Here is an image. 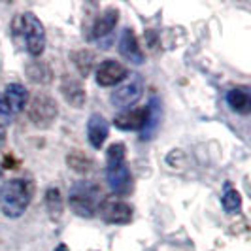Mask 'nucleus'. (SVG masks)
<instances>
[{
	"label": "nucleus",
	"instance_id": "21",
	"mask_svg": "<svg viewBox=\"0 0 251 251\" xmlns=\"http://www.w3.org/2000/svg\"><path fill=\"white\" fill-rule=\"evenodd\" d=\"M72 61H74L77 72L83 75V77H87V75L91 74L93 63H95V55H93L91 51H87V50L75 51L74 55H72Z\"/></svg>",
	"mask_w": 251,
	"mask_h": 251
},
{
	"label": "nucleus",
	"instance_id": "9",
	"mask_svg": "<svg viewBox=\"0 0 251 251\" xmlns=\"http://www.w3.org/2000/svg\"><path fill=\"white\" fill-rule=\"evenodd\" d=\"M126 77V68L117 61H104L97 68V83L100 87H112L115 83H121Z\"/></svg>",
	"mask_w": 251,
	"mask_h": 251
},
{
	"label": "nucleus",
	"instance_id": "2",
	"mask_svg": "<svg viewBox=\"0 0 251 251\" xmlns=\"http://www.w3.org/2000/svg\"><path fill=\"white\" fill-rule=\"evenodd\" d=\"M106 177L117 197H126L132 191V176L125 163V144H112L106 151Z\"/></svg>",
	"mask_w": 251,
	"mask_h": 251
},
{
	"label": "nucleus",
	"instance_id": "13",
	"mask_svg": "<svg viewBox=\"0 0 251 251\" xmlns=\"http://www.w3.org/2000/svg\"><path fill=\"white\" fill-rule=\"evenodd\" d=\"M117 21H119V10L117 8H106L93 25V36L97 40H104V38L112 36Z\"/></svg>",
	"mask_w": 251,
	"mask_h": 251
},
{
	"label": "nucleus",
	"instance_id": "11",
	"mask_svg": "<svg viewBox=\"0 0 251 251\" xmlns=\"http://www.w3.org/2000/svg\"><path fill=\"white\" fill-rule=\"evenodd\" d=\"M119 53L132 64L144 63V51L140 48L138 38H136L132 28H125L123 30V34L119 38Z\"/></svg>",
	"mask_w": 251,
	"mask_h": 251
},
{
	"label": "nucleus",
	"instance_id": "5",
	"mask_svg": "<svg viewBox=\"0 0 251 251\" xmlns=\"http://www.w3.org/2000/svg\"><path fill=\"white\" fill-rule=\"evenodd\" d=\"M28 93L21 83H10L0 93V115L6 119H13L25 110Z\"/></svg>",
	"mask_w": 251,
	"mask_h": 251
},
{
	"label": "nucleus",
	"instance_id": "14",
	"mask_svg": "<svg viewBox=\"0 0 251 251\" xmlns=\"http://www.w3.org/2000/svg\"><path fill=\"white\" fill-rule=\"evenodd\" d=\"M146 117H148V108H136V110H130V112L119 113L113 119V123L121 130H138L146 123Z\"/></svg>",
	"mask_w": 251,
	"mask_h": 251
},
{
	"label": "nucleus",
	"instance_id": "3",
	"mask_svg": "<svg viewBox=\"0 0 251 251\" xmlns=\"http://www.w3.org/2000/svg\"><path fill=\"white\" fill-rule=\"evenodd\" d=\"M19 30L23 34L26 51L32 57H40L46 50V30L34 13H23L19 17Z\"/></svg>",
	"mask_w": 251,
	"mask_h": 251
},
{
	"label": "nucleus",
	"instance_id": "4",
	"mask_svg": "<svg viewBox=\"0 0 251 251\" xmlns=\"http://www.w3.org/2000/svg\"><path fill=\"white\" fill-rule=\"evenodd\" d=\"M57 113H59L57 102L53 100L50 95H46V93L34 95L30 104H28V110H26V115H28L30 123L38 126V128H48V126L53 125Z\"/></svg>",
	"mask_w": 251,
	"mask_h": 251
},
{
	"label": "nucleus",
	"instance_id": "16",
	"mask_svg": "<svg viewBox=\"0 0 251 251\" xmlns=\"http://www.w3.org/2000/svg\"><path fill=\"white\" fill-rule=\"evenodd\" d=\"M226 102L228 106L238 113H250L251 112V97L248 87H234L226 93Z\"/></svg>",
	"mask_w": 251,
	"mask_h": 251
},
{
	"label": "nucleus",
	"instance_id": "6",
	"mask_svg": "<svg viewBox=\"0 0 251 251\" xmlns=\"http://www.w3.org/2000/svg\"><path fill=\"white\" fill-rule=\"evenodd\" d=\"M142 95H144V79L138 74H132L125 83H121L119 87L113 91L110 100H112L115 108L126 110V108L134 106L142 99Z\"/></svg>",
	"mask_w": 251,
	"mask_h": 251
},
{
	"label": "nucleus",
	"instance_id": "18",
	"mask_svg": "<svg viewBox=\"0 0 251 251\" xmlns=\"http://www.w3.org/2000/svg\"><path fill=\"white\" fill-rule=\"evenodd\" d=\"M26 75L34 83H50L51 81L50 66L44 64L42 61H32V63L26 64Z\"/></svg>",
	"mask_w": 251,
	"mask_h": 251
},
{
	"label": "nucleus",
	"instance_id": "22",
	"mask_svg": "<svg viewBox=\"0 0 251 251\" xmlns=\"http://www.w3.org/2000/svg\"><path fill=\"white\" fill-rule=\"evenodd\" d=\"M4 140H6V126L0 123V144H4Z\"/></svg>",
	"mask_w": 251,
	"mask_h": 251
},
{
	"label": "nucleus",
	"instance_id": "24",
	"mask_svg": "<svg viewBox=\"0 0 251 251\" xmlns=\"http://www.w3.org/2000/svg\"><path fill=\"white\" fill-rule=\"evenodd\" d=\"M0 177H2V166H0Z\"/></svg>",
	"mask_w": 251,
	"mask_h": 251
},
{
	"label": "nucleus",
	"instance_id": "12",
	"mask_svg": "<svg viewBox=\"0 0 251 251\" xmlns=\"http://www.w3.org/2000/svg\"><path fill=\"white\" fill-rule=\"evenodd\" d=\"M108 132H110V125H108L106 117L100 113H93L87 121V138L91 146L100 150L108 138Z\"/></svg>",
	"mask_w": 251,
	"mask_h": 251
},
{
	"label": "nucleus",
	"instance_id": "23",
	"mask_svg": "<svg viewBox=\"0 0 251 251\" xmlns=\"http://www.w3.org/2000/svg\"><path fill=\"white\" fill-rule=\"evenodd\" d=\"M53 251H68V248H66L64 244H61V246H57V248H55Z\"/></svg>",
	"mask_w": 251,
	"mask_h": 251
},
{
	"label": "nucleus",
	"instance_id": "15",
	"mask_svg": "<svg viewBox=\"0 0 251 251\" xmlns=\"http://www.w3.org/2000/svg\"><path fill=\"white\" fill-rule=\"evenodd\" d=\"M146 108H148V117L142 126V140H151L161 125V102L157 97H151L150 104Z\"/></svg>",
	"mask_w": 251,
	"mask_h": 251
},
{
	"label": "nucleus",
	"instance_id": "7",
	"mask_svg": "<svg viewBox=\"0 0 251 251\" xmlns=\"http://www.w3.org/2000/svg\"><path fill=\"white\" fill-rule=\"evenodd\" d=\"M95 195H97V187H93L89 183L75 185L70 193V208L74 210V214L79 217H87V219L95 217L97 214Z\"/></svg>",
	"mask_w": 251,
	"mask_h": 251
},
{
	"label": "nucleus",
	"instance_id": "17",
	"mask_svg": "<svg viewBox=\"0 0 251 251\" xmlns=\"http://www.w3.org/2000/svg\"><path fill=\"white\" fill-rule=\"evenodd\" d=\"M66 163H68V166H70L74 172H77V174H87V172L93 170V159L79 150L70 151L68 157H66Z\"/></svg>",
	"mask_w": 251,
	"mask_h": 251
},
{
	"label": "nucleus",
	"instance_id": "19",
	"mask_svg": "<svg viewBox=\"0 0 251 251\" xmlns=\"http://www.w3.org/2000/svg\"><path fill=\"white\" fill-rule=\"evenodd\" d=\"M46 208L53 219L61 217V214H63V197H61V191L57 187H50L46 191Z\"/></svg>",
	"mask_w": 251,
	"mask_h": 251
},
{
	"label": "nucleus",
	"instance_id": "20",
	"mask_svg": "<svg viewBox=\"0 0 251 251\" xmlns=\"http://www.w3.org/2000/svg\"><path fill=\"white\" fill-rule=\"evenodd\" d=\"M221 204H223L226 214H238L240 208H242V197H240V193L236 189L226 185L225 193H223V197H221Z\"/></svg>",
	"mask_w": 251,
	"mask_h": 251
},
{
	"label": "nucleus",
	"instance_id": "10",
	"mask_svg": "<svg viewBox=\"0 0 251 251\" xmlns=\"http://www.w3.org/2000/svg\"><path fill=\"white\" fill-rule=\"evenodd\" d=\"M61 93H63L64 100L68 102L70 106H74V108H81L83 102H85V99H87L85 87H83L81 79H77V77H74V75H63Z\"/></svg>",
	"mask_w": 251,
	"mask_h": 251
},
{
	"label": "nucleus",
	"instance_id": "1",
	"mask_svg": "<svg viewBox=\"0 0 251 251\" xmlns=\"http://www.w3.org/2000/svg\"><path fill=\"white\" fill-rule=\"evenodd\" d=\"M34 195V183L25 177H13L0 185V210L6 217H21Z\"/></svg>",
	"mask_w": 251,
	"mask_h": 251
},
{
	"label": "nucleus",
	"instance_id": "8",
	"mask_svg": "<svg viewBox=\"0 0 251 251\" xmlns=\"http://www.w3.org/2000/svg\"><path fill=\"white\" fill-rule=\"evenodd\" d=\"M97 212L106 223H112V225H126L132 219V208L117 197H106L97 208Z\"/></svg>",
	"mask_w": 251,
	"mask_h": 251
}]
</instances>
